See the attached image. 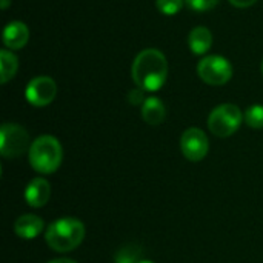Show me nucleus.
Here are the masks:
<instances>
[{"label": "nucleus", "mask_w": 263, "mask_h": 263, "mask_svg": "<svg viewBox=\"0 0 263 263\" xmlns=\"http://www.w3.org/2000/svg\"><path fill=\"white\" fill-rule=\"evenodd\" d=\"M180 149L182 154L191 162H200L206 157L210 149V142L206 134L199 128L186 129L180 137Z\"/></svg>", "instance_id": "nucleus-7"}, {"label": "nucleus", "mask_w": 263, "mask_h": 263, "mask_svg": "<svg viewBox=\"0 0 263 263\" xmlns=\"http://www.w3.org/2000/svg\"><path fill=\"white\" fill-rule=\"evenodd\" d=\"M43 220L34 214H23L14 223V231L18 237L31 240L43 231Z\"/></svg>", "instance_id": "nucleus-11"}, {"label": "nucleus", "mask_w": 263, "mask_h": 263, "mask_svg": "<svg viewBox=\"0 0 263 263\" xmlns=\"http://www.w3.org/2000/svg\"><path fill=\"white\" fill-rule=\"evenodd\" d=\"M0 6H2V9H6L9 6V0H0Z\"/></svg>", "instance_id": "nucleus-22"}, {"label": "nucleus", "mask_w": 263, "mask_h": 263, "mask_svg": "<svg viewBox=\"0 0 263 263\" xmlns=\"http://www.w3.org/2000/svg\"><path fill=\"white\" fill-rule=\"evenodd\" d=\"M142 116L148 125L153 126L160 125L166 117V109L163 102L157 97H146L145 103L142 105Z\"/></svg>", "instance_id": "nucleus-12"}, {"label": "nucleus", "mask_w": 263, "mask_h": 263, "mask_svg": "<svg viewBox=\"0 0 263 263\" xmlns=\"http://www.w3.org/2000/svg\"><path fill=\"white\" fill-rule=\"evenodd\" d=\"M55 94H57V85L51 77L46 76L32 79L25 91L26 100L32 106H39V108L49 105L54 100Z\"/></svg>", "instance_id": "nucleus-8"}, {"label": "nucleus", "mask_w": 263, "mask_h": 263, "mask_svg": "<svg viewBox=\"0 0 263 263\" xmlns=\"http://www.w3.org/2000/svg\"><path fill=\"white\" fill-rule=\"evenodd\" d=\"M131 74L136 85L143 91H159L168 77L166 57L157 49H143L134 59Z\"/></svg>", "instance_id": "nucleus-1"}, {"label": "nucleus", "mask_w": 263, "mask_h": 263, "mask_svg": "<svg viewBox=\"0 0 263 263\" xmlns=\"http://www.w3.org/2000/svg\"><path fill=\"white\" fill-rule=\"evenodd\" d=\"M142 260V250L137 245H125L116 253V263H139Z\"/></svg>", "instance_id": "nucleus-15"}, {"label": "nucleus", "mask_w": 263, "mask_h": 263, "mask_svg": "<svg viewBox=\"0 0 263 263\" xmlns=\"http://www.w3.org/2000/svg\"><path fill=\"white\" fill-rule=\"evenodd\" d=\"M145 100H146L145 91H143L142 88H139V86L134 88V89H131L129 94H128V102H129L131 105H143Z\"/></svg>", "instance_id": "nucleus-19"}, {"label": "nucleus", "mask_w": 263, "mask_h": 263, "mask_svg": "<svg viewBox=\"0 0 263 263\" xmlns=\"http://www.w3.org/2000/svg\"><path fill=\"white\" fill-rule=\"evenodd\" d=\"M197 74L205 83L213 86H222L231 80L233 66L222 55H208L199 62Z\"/></svg>", "instance_id": "nucleus-5"}, {"label": "nucleus", "mask_w": 263, "mask_h": 263, "mask_svg": "<svg viewBox=\"0 0 263 263\" xmlns=\"http://www.w3.org/2000/svg\"><path fill=\"white\" fill-rule=\"evenodd\" d=\"M29 39L28 26L23 22H11L3 31V43L11 49H22Z\"/></svg>", "instance_id": "nucleus-10"}, {"label": "nucleus", "mask_w": 263, "mask_h": 263, "mask_svg": "<svg viewBox=\"0 0 263 263\" xmlns=\"http://www.w3.org/2000/svg\"><path fill=\"white\" fill-rule=\"evenodd\" d=\"M188 45H190L191 51L197 55L208 52L213 45V35H211L210 29L205 26L194 28L188 35Z\"/></svg>", "instance_id": "nucleus-13"}, {"label": "nucleus", "mask_w": 263, "mask_h": 263, "mask_svg": "<svg viewBox=\"0 0 263 263\" xmlns=\"http://www.w3.org/2000/svg\"><path fill=\"white\" fill-rule=\"evenodd\" d=\"M139 263H154V262H151V260H143V259H142Z\"/></svg>", "instance_id": "nucleus-23"}, {"label": "nucleus", "mask_w": 263, "mask_h": 263, "mask_svg": "<svg viewBox=\"0 0 263 263\" xmlns=\"http://www.w3.org/2000/svg\"><path fill=\"white\" fill-rule=\"evenodd\" d=\"M17 68H18L17 57L8 49H2L0 51V79H2V83H8L15 76Z\"/></svg>", "instance_id": "nucleus-14"}, {"label": "nucleus", "mask_w": 263, "mask_h": 263, "mask_svg": "<svg viewBox=\"0 0 263 263\" xmlns=\"http://www.w3.org/2000/svg\"><path fill=\"white\" fill-rule=\"evenodd\" d=\"M51 197V185L46 179L35 177L31 180L25 190V200L32 208H42L48 203Z\"/></svg>", "instance_id": "nucleus-9"}, {"label": "nucleus", "mask_w": 263, "mask_h": 263, "mask_svg": "<svg viewBox=\"0 0 263 263\" xmlns=\"http://www.w3.org/2000/svg\"><path fill=\"white\" fill-rule=\"evenodd\" d=\"M48 263H77L74 262V260H71V259H55V260H51V262Z\"/></svg>", "instance_id": "nucleus-21"}, {"label": "nucleus", "mask_w": 263, "mask_h": 263, "mask_svg": "<svg viewBox=\"0 0 263 263\" xmlns=\"http://www.w3.org/2000/svg\"><path fill=\"white\" fill-rule=\"evenodd\" d=\"M85 225L74 217H63L52 222L46 233L45 240L49 248L57 253H68L76 250L85 239Z\"/></svg>", "instance_id": "nucleus-2"}, {"label": "nucleus", "mask_w": 263, "mask_h": 263, "mask_svg": "<svg viewBox=\"0 0 263 263\" xmlns=\"http://www.w3.org/2000/svg\"><path fill=\"white\" fill-rule=\"evenodd\" d=\"M185 2L193 11H197V12L210 11L219 3V0H185Z\"/></svg>", "instance_id": "nucleus-18"}, {"label": "nucleus", "mask_w": 263, "mask_h": 263, "mask_svg": "<svg viewBox=\"0 0 263 263\" xmlns=\"http://www.w3.org/2000/svg\"><path fill=\"white\" fill-rule=\"evenodd\" d=\"M243 119L248 126L253 129H262L263 128V105H253L247 109L243 114Z\"/></svg>", "instance_id": "nucleus-16"}, {"label": "nucleus", "mask_w": 263, "mask_h": 263, "mask_svg": "<svg viewBox=\"0 0 263 263\" xmlns=\"http://www.w3.org/2000/svg\"><path fill=\"white\" fill-rule=\"evenodd\" d=\"M262 72H263V62H262Z\"/></svg>", "instance_id": "nucleus-24"}, {"label": "nucleus", "mask_w": 263, "mask_h": 263, "mask_svg": "<svg viewBox=\"0 0 263 263\" xmlns=\"http://www.w3.org/2000/svg\"><path fill=\"white\" fill-rule=\"evenodd\" d=\"M256 2L257 0H230V3L237 6V8H248V6L254 5Z\"/></svg>", "instance_id": "nucleus-20"}, {"label": "nucleus", "mask_w": 263, "mask_h": 263, "mask_svg": "<svg viewBox=\"0 0 263 263\" xmlns=\"http://www.w3.org/2000/svg\"><path fill=\"white\" fill-rule=\"evenodd\" d=\"M29 163L40 174H51L59 170L63 159L60 142L52 136L37 137L29 148Z\"/></svg>", "instance_id": "nucleus-3"}, {"label": "nucleus", "mask_w": 263, "mask_h": 263, "mask_svg": "<svg viewBox=\"0 0 263 263\" xmlns=\"http://www.w3.org/2000/svg\"><path fill=\"white\" fill-rule=\"evenodd\" d=\"M157 9L165 15H174L183 8V0H157Z\"/></svg>", "instance_id": "nucleus-17"}, {"label": "nucleus", "mask_w": 263, "mask_h": 263, "mask_svg": "<svg viewBox=\"0 0 263 263\" xmlns=\"http://www.w3.org/2000/svg\"><path fill=\"white\" fill-rule=\"evenodd\" d=\"M243 114L239 106L225 103L214 108L208 117V128L217 137L233 136L242 125Z\"/></svg>", "instance_id": "nucleus-4"}, {"label": "nucleus", "mask_w": 263, "mask_h": 263, "mask_svg": "<svg viewBox=\"0 0 263 263\" xmlns=\"http://www.w3.org/2000/svg\"><path fill=\"white\" fill-rule=\"evenodd\" d=\"M28 133L15 123H5L0 128V153L3 157L14 159L29 149Z\"/></svg>", "instance_id": "nucleus-6"}]
</instances>
